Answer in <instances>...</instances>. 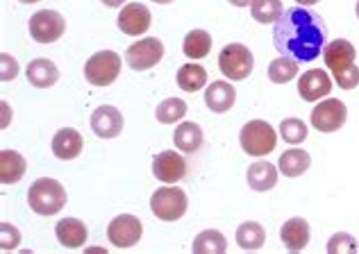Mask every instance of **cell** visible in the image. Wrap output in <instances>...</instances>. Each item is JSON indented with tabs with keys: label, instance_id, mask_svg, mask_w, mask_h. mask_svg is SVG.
I'll use <instances>...</instances> for the list:
<instances>
[{
	"label": "cell",
	"instance_id": "obj_1",
	"mask_svg": "<svg viewBox=\"0 0 359 254\" xmlns=\"http://www.w3.org/2000/svg\"><path fill=\"white\" fill-rule=\"evenodd\" d=\"M327 27L316 12L307 7L285 9L273 25V43L280 55L298 62H314L325 48Z\"/></svg>",
	"mask_w": 359,
	"mask_h": 254
},
{
	"label": "cell",
	"instance_id": "obj_2",
	"mask_svg": "<svg viewBox=\"0 0 359 254\" xmlns=\"http://www.w3.org/2000/svg\"><path fill=\"white\" fill-rule=\"evenodd\" d=\"M27 204L39 216H55L66 204V189L53 177H41V180L32 182L30 191H27Z\"/></svg>",
	"mask_w": 359,
	"mask_h": 254
},
{
	"label": "cell",
	"instance_id": "obj_3",
	"mask_svg": "<svg viewBox=\"0 0 359 254\" xmlns=\"http://www.w3.org/2000/svg\"><path fill=\"white\" fill-rule=\"evenodd\" d=\"M241 150L250 157H266L276 150L278 134L266 120H250L245 123L239 134Z\"/></svg>",
	"mask_w": 359,
	"mask_h": 254
},
{
	"label": "cell",
	"instance_id": "obj_4",
	"mask_svg": "<svg viewBox=\"0 0 359 254\" xmlns=\"http://www.w3.org/2000/svg\"><path fill=\"white\" fill-rule=\"evenodd\" d=\"M187 193L180 186H162L150 197V211H153L159 220L175 223L187 213Z\"/></svg>",
	"mask_w": 359,
	"mask_h": 254
},
{
	"label": "cell",
	"instance_id": "obj_5",
	"mask_svg": "<svg viewBox=\"0 0 359 254\" xmlns=\"http://www.w3.org/2000/svg\"><path fill=\"white\" fill-rule=\"evenodd\" d=\"M121 75V55L114 50H100L84 64V78L93 87H109Z\"/></svg>",
	"mask_w": 359,
	"mask_h": 254
},
{
	"label": "cell",
	"instance_id": "obj_6",
	"mask_svg": "<svg viewBox=\"0 0 359 254\" xmlns=\"http://www.w3.org/2000/svg\"><path fill=\"white\" fill-rule=\"evenodd\" d=\"M255 57L252 52L245 48L243 43H230L225 45L219 55V69L228 80L232 82H241L252 73Z\"/></svg>",
	"mask_w": 359,
	"mask_h": 254
},
{
	"label": "cell",
	"instance_id": "obj_7",
	"mask_svg": "<svg viewBox=\"0 0 359 254\" xmlns=\"http://www.w3.org/2000/svg\"><path fill=\"white\" fill-rule=\"evenodd\" d=\"M346 118L348 109L339 98H325L311 109V127L323 132V134H332V132L341 129L346 125Z\"/></svg>",
	"mask_w": 359,
	"mask_h": 254
},
{
	"label": "cell",
	"instance_id": "obj_8",
	"mask_svg": "<svg viewBox=\"0 0 359 254\" xmlns=\"http://www.w3.org/2000/svg\"><path fill=\"white\" fill-rule=\"evenodd\" d=\"M164 57V43L155 39V36H146L139 39L126 50V62L132 71H148L157 66Z\"/></svg>",
	"mask_w": 359,
	"mask_h": 254
},
{
	"label": "cell",
	"instance_id": "obj_9",
	"mask_svg": "<svg viewBox=\"0 0 359 254\" xmlns=\"http://www.w3.org/2000/svg\"><path fill=\"white\" fill-rule=\"evenodd\" d=\"M30 36L36 43H55L66 30V21L60 12L53 9H39L30 16Z\"/></svg>",
	"mask_w": 359,
	"mask_h": 254
},
{
	"label": "cell",
	"instance_id": "obj_10",
	"mask_svg": "<svg viewBox=\"0 0 359 254\" xmlns=\"http://www.w3.org/2000/svg\"><path fill=\"white\" fill-rule=\"evenodd\" d=\"M144 237V225L132 213H121L107 227V239L116 248H132Z\"/></svg>",
	"mask_w": 359,
	"mask_h": 254
},
{
	"label": "cell",
	"instance_id": "obj_11",
	"mask_svg": "<svg viewBox=\"0 0 359 254\" xmlns=\"http://www.w3.org/2000/svg\"><path fill=\"white\" fill-rule=\"evenodd\" d=\"M150 9L146 5H141V3H130L121 9V14H118V30L123 34H128V36H141V34H146L148 32V27H150Z\"/></svg>",
	"mask_w": 359,
	"mask_h": 254
},
{
	"label": "cell",
	"instance_id": "obj_12",
	"mask_svg": "<svg viewBox=\"0 0 359 254\" xmlns=\"http://www.w3.org/2000/svg\"><path fill=\"white\" fill-rule=\"evenodd\" d=\"M330 91H332V80H330V75L323 73L320 69H311L300 75L298 93L305 102H318L320 98L330 96Z\"/></svg>",
	"mask_w": 359,
	"mask_h": 254
},
{
	"label": "cell",
	"instance_id": "obj_13",
	"mask_svg": "<svg viewBox=\"0 0 359 254\" xmlns=\"http://www.w3.org/2000/svg\"><path fill=\"white\" fill-rule=\"evenodd\" d=\"M153 173L159 182L175 184L187 175V162L182 155L173 153V150H164L159 153L153 162Z\"/></svg>",
	"mask_w": 359,
	"mask_h": 254
},
{
	"label": "cell",
	"instance_id": "obj_14",
	"mask_svg": "<svg viewBox=\"0 0 359 254\" xmlns=\"http://www.w3.org/2000/svg\"><path fill=\"white\" fill-rule=\"evenodd\" d=\"M91 129L98 139H116L123 132V114L114 105H102L91 114Z\"/></svg>",
	"mask_w": 359,
	"mask_h": 254
},
{
	"label": "cell",
	"instance_id": "obj_15",
	"mask_svg": "<svg viewBox=\"0 0 359 254\" xmlns=\"http://www.w3.org/2000/svg\"><path fill=\"white\" fill-rule=\"evenodd\" d=\"M355 57H357L355 45L346 39H334L323 48V62L327 69L332 71V75L344 73L346 69L355 66Z\"/></svg>",
	"mask_w": 359,
	"mask_h": 254
},
{
	"label": "cell",
	"instance_id": "obj_16",
	"mask_svg": "<svg viewBox=\"0 0 359 254\" xmlns=\"http://www.w3.org/2000/svg\"><path fill=\"white\" fill-rule=\"evenodd\" d=\"M234 100H237V89L232 87L230 82H212L205 91V105L210 107L214 114H225L234 107Z\"/></svg>",
	"mask_w": 359,
	"mask_h": 254
},
{
	"label": "cell",
	"instance_id": "obj_17",
	"mask_svg": "<svg viewBox=\"0 0 359 254\" xmlns=\"http://www.w3.org/2000/svg\"><path fill=\"white\" fill-rule=\"evenodd\" d=\"M55 237H57L60 246L75 250L87 243L89 232H87V225L78 218H62L57 225H55Z\"/></svg>",
	"mask_w": 359,
	"mask_h": 254
},
{
	"label": "cell",
	"instance_id": "obj_18",
	"mask_svg": "<svg viewBox=\"0 0 359 254\" xmlns=\"http://www.w3.org/2000/svg\"><path fill=\"white\" fill-rule=\"evenodd\" d=\"M309 237H311V232H309V223L305 218H291L282 225V230H280V241L285 243V248L289 252L305 250Z\"/></svg>",
	"mask_w": 359,
	"mask_h": 254
},
{
	"label": "cell",
	"instance_id": "obj_19",
	"mask_svg": "<svg viewBox=\"0 0 359 254\" xmlns=\"http://www.w3.org/2000/svg\"><path fill=\"white\" fill-rule=\"evenodd\" d=\"M25 75H27V82H30L32 87L48 89V87H53V84H57L60 69L55 66V62L39 57V59H32L30 64H27Z\"/></svg>",
	"mask_w": 359,
	"mask_h": 254
},
{
	"label": "cell",
	"instance_id": "obj_20",
	"mask_svg": "<svg viewBox=\"0 0 359 254\" xmlns=\"http://www.w3.org/2000/svg\"><path fill=\"white\" fill-rule=\"evenodd\" d=\"M82 146H84V141L80 136V132L64 127L53 139V155L62 159V162H71V159H75L82 153Z\"/></svg>",
	"mask_w": 359,
	"mask_h": 254
},
{
	"label": "cell",
	"instance_id": "obj_21",
	"mask_svg": "<svg viewBox=\"0 0 359 254\" xmlns=\"http://www.w3.org/2000/svg\"><path fill=\"white\" fill-rule=\"evenodd\" d=\"M278 171L273 164L269 162H255L250 164L248 173H245V180H248V186L252 191L264 193V191H271L273 186L278 184Z\"/></svg>",
	"mask_w": 359,
	"mask_h": 254
},
{
	"label": "cell",
	"instance_id": "obj_22",
	"mask_svg": "<svg viewBox=\"0 0 359 254\" xmlns=\"http://www.w3.org/2000/svg\"><path fill=\"white\" fill-rule=\"evenodd\" d=\"M309 166H311V157L307 150H300V148L285 150L278 159V168L285 177H300L302 173H307Z\"/></svg>",
	"mask_w": 359,
	"mask_h": 254
},
{
	"label": "cell",
	"instance_id": "obj_23",
	"mask_svg": "<svg viewBox=\"0 0 359 254\" xmlns=\"http://www.w3.org/2000/svg\"><path fill=\"white\" fill-rule=\"evenodd\" d=\"M25 159L16 150H3L0 153V182L3 184H16L25 175Z\"/></svg>",
	"mask_w": 359,
	"mask_h": 254
},
{
	"label": "cell",
	"instance_id": "obj_24",
	"mask_svg": "<svg viewBox=\"0 0 359 254\" xmlns=\"http://www.w3.org/2000/svg\"><path fill=\"white\" fill-rule=\"evenodd\" d=\"M173 143L177 150L187 155H194L203 146V129L196 123H180L173 132Z\"/></svg>",
	"mask_w": 359,
	"mask_h": 254
},
{
	"label": "cell",
	"instance_id": "obj_25",
	"mask_svg": "<svg viewBox=\"0 0 359 254\" xmlns=\"http://www.w3.org/2000/svg\"><path fill=\"white\" fill-rule=\"evenodd\" d=\"M298 73H300V62L289 57V55H282V57L269 64V80L276 84H287L291 80H296Z\"/></svg>",
	"mask_w": 359,
	"mask_h": 254
},
{
	"label": "cell",
	"instance_id": "obj_26",
	"mask_svg": "<svg viewBox=\"0 0 359 254\" xmlns=\"http://www.w3.org/2000/svg\"><path fill=\"white\" fill-rule=\"evenodd\" d=\"M177 84H180V89L187 91V93L201 91L207 84V71L203 69L201 64H184V66H180Z\"/></svg>",
	"mask_w": 359,
	"mask_h": 254
},
{
	"label": "cell",
	"instance_id": "obj_27",
	"mask_svg": "<svg viewBox=\"0 0 359 254\" xmlns=\"http://www.w3.org/2000/svg\"><path fill=\"white\" fill-rule=\"evenodd\" d=\"M191 248L196 254H223L228 250V241L219 230H205L194 239Z\"/></svg>",
	"mask_w": 359,
	"mask_h": 254
},
{
	"label": "cell",
	"instance_id": "obj_28",
	"mask_svg": "<svg viewBox=\"0 0 359 254\" xmlns=\"http://www.w3.org/2000/svg\"><path fill=\"white\" fill-rule=\"evenodd\" d=\"M182 50L189 59H203L212 50V36L205 30H191L184 36Z\"/></svg>",
	"mask_w": 359,
	"mask_h": 254
},
{
	"label": "cell",
	"instance_id": "obj_29",
	"mask_svg": "<svg viewBox=\"0 0 359 254\" xmlns=\"http://www.w3.org/2000/svg\"><path fill=\"white\" fill-rule=\"evenodd\" d=\"M266 241V232L259 223L248 220V223H241L237 227V246L241 250H259Z\"/></svg>",
	"mask_w": 359,
	"mask_h": 254
},
{
	"label": "cell",
	"instance_id": "obj_30",
	"mask_svg": "<svg viewBox=\"0 0 359 254\" xmlns=\"http://www.w3.org/2000/svg\"><path fill=\"white\" fill-rule=\"evenodd\" d=\"M187 102L182 98H166L164 102H159L157 105V111L155 116L159 123L164 125H171V123H177V120H182L187 116Z\"/></svg>",
	"mask_w": 359,
	"mask_h": 254
},
{
	"label": "cell",
	"instance_id": "obj_31",
	"mask_svg": "<svg viewBox=\"0 0 359 254\" xmlns=\"http://www.w3.org/2000/svg\"><path fill=\"white\" fill-rule=\"evenodd\" d=\"M282 12H285V9H282L280 0H252V5H250L252 18L262 25L276 23L282 16Z\"/></svg>",
	"mask_w": 359,
	"mask_h": 254
},
{
	"label": "cell",
	"instance_id": "obj_32",
	"mask_svg": "<svg viewBox=\"0 0 359 254\" xmlns=\"http://www.w3.org/2000/svg\"><path fill=\"white\" fill-rule=\"evenodd\" d=\"M309 127L305 125V120L300 118H285L280 123V136L287 141L289 146H298L307 139Z\"/></svg>",
	"mask_w": 359,
	"mask_h": 254
},
{
	"label": "cell",
	"instance_id": "obj_33",
	"mask_svg": "<svg viewBox=\"0 0 359 254\" xmlns=\"http://www.w3.org/2000/svg\"><path fill=\"white\" fill-rule=\"evenodd\" d=\"M357 250V241L346 232L334 234L332 239L327 243V252L330 254H346V252H355Z\"/></svg>",
	"mask_w": 359,
	"mask_h": 254
},
{
	"label": "cell",
	"instance_id": "obj_34",
	"mask_svg": "<svg viewBox=\"0 0 359 254\" xmlns=\"http://www.w3.org/2000/svg\"><path fill=\"white\" fill-rule=\"evenodd\" d=\"M16 75H18V62L12 55L3 52L0 55V78H3V82H9V80H14Z\"/></svg>",
	"mask_w": 359,
	"mask_h": 254
},
{
	"label": "cell",
	"instance_id": "obj_35",
	"mask_svg": "<svg viewBox=\"0 0 359 254\" xmlns=\"http://www.w3.org/2000/svg\"><path fill=\"white\" fill-rule=\"evenodd\" d=\"M334 80H337V84L341 89L351 91V89H355L357 84H359V69H357V66H351V69H346L344 73H337Z\"/></svg>",
	"mask_w": 359,
	"mask_h": 254
},
{
	"label": "cell",
	"instance_id": "obj_36",
	"mask_svg": "<svg viewBox=\"0 0 359 254\" xmlns=\"http://www.w3.org/2000/svg\"><path fill=\"white\" fill-rule=\"evenodd\" d=\"M0 232H3V250L18 248V243H21V232H18L16 227H12L9 223H3Z\"/></svg>",
	"mask_w": 359,
	"mask_h": 254
},
{
	"label": "cell",
	"instance_id": "obj_37",
	"mask_svg": "<svg viewBox=\"0 0 359 254\" xmlns=\"http://www.w3.org/2000/svg\"><path fill=\"white\" fill-rule=\"evenodd\" d=\"M102 5H107V7H121V5H126V0H102Z\"/></svg>",
	"mask_w": 359,
	"mask_h": 254
},
{
	"label": "cell",
	"instance_id": "obj_38",
	"mask_svg": "<svg viewBox=\"0 0 359 254\" xmlns=\"http://www.w3.org/2000/svg\"><path fill=\"white\" fill-rule=\"evenodd\" d=\"M230 5H234V7H248V5H252V0H230Z\"/></svg>",
	"mask_w": 359,
	"mask_h": 254
},
{
	"label": "cell",
	"instance_id": "obj_39",
	"mask_svg": "<svg viewBox=\"0 0 359 254\" xmlns=\"http://www.w3.org/2000/svg\"><path fill=\"white\" fill-rule=\"evenodd\" d=\"M298 5H302V7H309V5H316L318 0H296Z\"/></svg>",
	"mask_w": 359,
	"mask_h": 254
},
{
	"label": "cell",
	"instance_id": "obj_40",
	"mask_svg": "<svg viewBox=\"0 0 359 254\" xmlns=\"http://www.w3.org/2000/svg\"><path fill=\"white\" fill-rule=\"evenodd\" d=\"M153 3H159V5H168V3H173V0H153Z\"/></svg>",
	"mask_w": 359,
	"mask_h": 254
},
{
	"label": "cell",
	"instance_id": "obj_41",
	"mask_svg": "<svg viewBox=\"0 0 359 254\" xmlns=\"http://www.w3.org/2000/svg\"><path fill=\"white\" fill-rule=\"evenodd\" d=\"M18 3H25V5H32V3H39V0H18Z\"/></svg>",
	"mask_w": 359,
	"mask_h": 254
},
{
	"label": "cell",
	"instance_id": "obj_42",
	"mask_svg": "<svg viewBox=\"0 0 359 254\" xmlns=\"http://www.w3.org/2000/svg\"><path fill=\"white\" fill-rule=\"evenodd\" d=\"M357 18H359V0H357Z\"/></svg>",
	"mask_w": 359,
	"mask_h": 254
}]
</instances>
